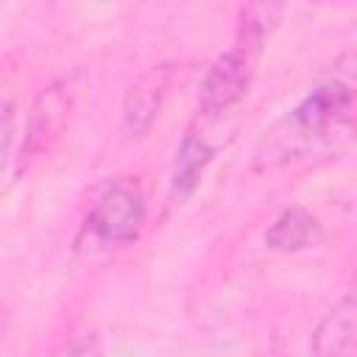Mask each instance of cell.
<instances>
[{"label":"cell","instance_id":"6da1fadb","mask_svg":"<svg viewBox=\"0 0 357 357\" xmlns=\"http://www.w3.org/2000/svg\"><path fill=\"white\" fill-rule=\"evenodd\" d=\"M354 134V56L343 53L307 95L284 112L257 142L254 167L276 170L337 156Z\"/></svg>","mask_w":357,"mask_h":357},{"label":"cell","instance_id":"7a4b0ae2","mask_svg":"<svg viewBox=\"0 0 357 357\" xmlns=\"http://www.w3.org/2000/svg\"><path fill=\"white\" fill-rule=\"evenodd\" d=\"M276 17L279 6H248L240 11V25L231 45L212 61L204 75L198 95V112L204 117L215 120L245 98L259 64L262 42L271 33Z\"/></svg>","mask_w":357,"mask_h":357},{"label":"cell","instance_id":"3957f363","mask_svg":"<svg viewBox=\"0 0 357 357\" xmlns=\"http://www.w3.org/2000/svg\"><path fill=\"white\" fill-rule=\"evenodd\" d=\"M145 223V195L134 178H106L92 190L86 215H84V231L106 245L120 248L139 237Z\"/></svg>","mask_w":357,"mask_h":357},{"label":"cell","instance_id":"277c9868","mask_svg":"<svg viewBox=\"0 0 357 357\" xmlns=\"http://www.w3.org/2000/svg\"><path fill=\"white\" fill-rule=\"evenodd\" d=\"M67 112H70V98L61 86H47L39 92L28 114L25 139L20 148V170H28L36 159L50 153V148L59 142L67 126Z\"/></svg>","mask_w":357,"mask_h":357},{"label":"cell","instance_id":"5b68a950","mask_svg":"<svg viewBox=\"0 0 357 357\" xmlns=\"http://www.w3.org/2000/svg\"><path fill=\"white\" fill-rule=\"evenodd\" d=\"M354 343H357V304L354 296L346 293L312 329L307 357H354Z\"/></svg>","mask_w":357,"mask_h":357},{"label":"cell","instance_id":"8992f818","mask_svg":"<svg viewBox=\"0 0 357 357\" xmlns=\"http://www.w3.org/2000/svg\"><path fill=\"white\" fill-rule=\"evenodd\" d=\"M265 243H268V248L284 251V254L312 248L321 243V220L307 206H287L268 226Z\"/></svg>","mask_w":357,"mask_h":357},{"label":"cell","instance_id":"52a82bcc","mask_svg":"<svg viewBox=\"0 0 357 357\" xmlns=\"http://www.w3.org/2000/svg\"><path fill=\"white\" fill-rule=\"evenodd\" d=\"M212 142L206 139V134H201L195 126L184 134L181 145L176 148V159H173V173H170V192L173 198H187L198 181H201V173L206 170V165L212 162Z\"/></svg>","mask_w":357,"mask_h":357},{"label":"cell","instance_id":"ba28073f","mask_svg":"<svg viewBox=\"0 0 357 357\" xmlns=\"http://www.w3.org/2000/svg\"><path fill=\"white\" fill-rule=\"evenodd\" d=\"M159 98H162V86H153V84L151 86H134L128 92V103H126L128 128H134V131L145 128L159 109Z\"/></svg>","mask_w":357,"mask_h":357},{"label":"cell","instance_id":"9c48e42d","mask_svg":"<svg viewBox=\"0 0 357 357\" xmlns=\"http://www.w3.org/2000/svg\"><path fill=\"white\" fill-rule=\"evenodd\" d=\"M11 134H14V114H11V106H8V103H0V170H3L6 156H8Z\"/></svg>","mask_w":357,"mask_h":357},{"label":"cell","instance_id":"30bf717a","mask_svg":"<svg viewBox=\"0 0 357 357\" xmlns=\"http://www.w3.org/2000/svg\"><path fill=\"white\" fill-rule=\"evenodd\" d=\"M61 357H100V349L95 343V337H81V340H73Z\"/></svg>","mask_w":357,"mask_h":357},{"label":"cell","instance_id":"8fae6325","mask_svg":"<svg viewBox=\"0 0 357 357\" xmlns=\"http://www.w3.org/2000/svg\"><path fill=\"white\" fill-rule=\"evenodd\" d=\"M6 321H8V312H6V304L0 301V337H3V329H6Z\"/></svg>","mask_w":357,"mask_h":357}]
</instances>
